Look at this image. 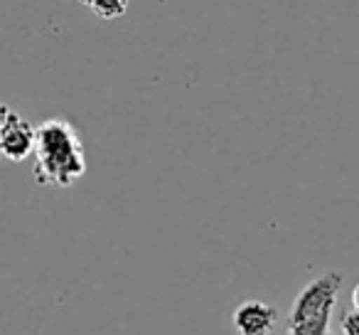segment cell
Wrapping results in <instances>:
<instances>
[{"instance_id": "obj_1", "label": "cell", "mask_w": 359, "mask_h": 335, "mask_svg": "<svg viewBox=\"0 0 359 335\" xmlns=\"http://www.w3.org/2000/svg\"><path fill=\"white\" fill-rule=\"evenodd\" d=\"M35 168L32 176L42 188H72L86 173L81 136L67 119H47L35 126Z\"/></svg>"}, {"instance_id": "obj_2", "label": "cell", "mask_w": 359, "mask_h": 335, "mask_svg": "<svg viewBox=\"0 0 359 335\" xmlns=\"http://www.w3.org/2000/svg\"><path fill=\"white\" fill-rule=\"evenodd\" d=\"M342 289L339 271H325L298 291L288 310V335H325Z\"/></svg>"}, {"instance_id": "obj_3", "label": "cell", "mask_w": 359, "mask_h": 335, "mask_svg": "<svg viewBox=\"0 0 359 335\" xmlns=\"http://www.w3.org/2000/svg\"><path fill=\"white\" fill-rule=\"evenodd\" d=\"M35 150V126L22 119L18 111H11L8 121L0 129V153L13 163H22Z\"/></svg>"}, {"instance_id": "obj_4", "label": "cell", "mask_w": 359, "mask_h": 335, "mask_svg": "<svg viewBox=\"0 0 359 335\" xmlns=\"http://www.w3.org/2000/svg\"><path fill=\"white\" fill-rule=\"evenodd\" d=\"M231 323L239 335H273L278 325V308L266 301H244L236 306Z\"/></svg>"}, {"instance_id": "obj_5", "label": "cell", "mask_w": 359, "mask_h": 335, "mask_svg": "<svg viewBox=\"0 0 359 335\" xmlns=\"http://www.w3.org/2000/svg\"><path fill=\"white\" fill-rule=\"evenodd\" d=\"M81 6H86L101 20H116V18L126 15L128 0H81Z\"/></svg>"}, {"instance_id": "obj_6", "label": "cell", "mask_w": 359, "mask_h": 335, "mask_svg": "<svg viewBox=\"0 0 359 335\" xmlns=\"http://www.w3.org/2000/svg\"><path fill=\"white\" fill-rule=\"evenodd\" d=\"M339 330L342 335H359V310L352 308L339 318Z\"/></svg>"}, {"instance_id": "obj_7", "label": "cell", "mask_w": 359, "mask_h": 335, "mask_svg": "<svg viewBox=\"0 0 359 335\" xmlns=\"http://www.w3.org/2000/svg\"><path fill=\"white\" fill-rule=\"evenodd\" d=\"M11 106H8V104H0V129H3V124H6V121H8V116H11Z\"/></svg>"}, {"instance_id": "obj_8", "label": "cell", "mask_w": 359, "mask_h": 335, "mask_svg": "<svg viewBox=\"0 0 359 335\" xmlns=\"http://www.w3.org/2000/svg\"><path fill=\"white\" fill-rule=\"evenodd\" d=\"M352 308L359 310V281L354 284V289H352Z\"/></svg>"}, {"instance_id": "obj_9", "label": "cell", "mask_w": 359, "mask_h": 335, "mask_svg": "<svg viewBox=\"0 0 359 335\" xmlns=\"http://www.w3.org/2000/svg\"><path fill=\"white\" fill-rule=\"evenodd\" d=\"M325 335H334V333H330V330H327V333H325Z\"/></svg>"}, {"instance_id": "obj_10", "label": "cell", "mask_w": 359, "mask_h": 335, "mask_svg": "<svg viewBox=\"0 0 359 335\" xmlns=\"http://www.w3.org/2000/svg\"><path fill=\"white\" fill-rule=\"evenodd\" d=\"M0 160H3V153H0Z\"/></svg>"}]
</instances>
